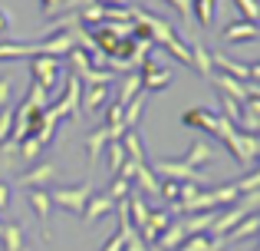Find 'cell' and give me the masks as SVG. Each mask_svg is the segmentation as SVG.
<instances>
[{
	"label": "cell",
	"instance_id": "1",
	"mask_svg": "<svg viewBox=\"0 0 260 251\" xmlns=\"http://www.w3.org/2000/svg\"><path fill=\"white\" fill-rule=\"evenodd\" d=\"M152 172L158 175V179H172V182H194V185L208 188V182H204V172H198V169L184 165L181 159L172 162V159H155L152 162Z\"/></svg>",
	"mask_w": 260,
	"mask_h": 251
},
{
	"label": "cell",
	"instance_id": "2",
	"mask_svg": "<svg viewBox=\"0 0 260 251\" xmlns=\"http://www.w3.org/2000/svg\"><path fill=\"white\" fill-rule=\"evenodd\" d=\"M92 192H95L92 182H83V185H73V188H56V192H50V199H53V205H59L63 212L83 215V208H86V202H89Z\"/></svg>",
	"mask_w": 260,
	"mask_h": 251
},
{
	"label": "cell",
	"instance_id": "3",
	"mask_svg": "<svg viewBox=\"0 0 260 251\" xmlns=\"http://www.w3.org/2000/svg\"><path fill=\"white\" fill-rule=\"evenodd\" d=\"M33 83L40 86L43 93H53L59 86V79H63V66H59V60L53 57H33Z\"/></svg>",
	"mask_w": 260,
	"mask_h": 251
},
{
	"label": "cell",
	"instance_id": "4",
	"mask_svg": "<svg viewBox=\"0 0 260 251\" xmlns=\"http://www.w3.org/2000/svg\"><path fill=\"white\" fill-rule=\"evenodd\" d=\"M79 99H83V79L79 76H66V96L59 99L56 106H53V113H56L59 119H76V113H79Z\"/></svg>",
	"mask_w": 260,
	"mask_h": 251
},
{
	"label": "cell",
	"instance_id": "5",
	"mask_svg": "<svg viewBox=\"0 0 260 251\" xmlns=\"http://www.w3.org/2000/svg\"><path fill=\"white\" fill-rule=\"evenodd\" d=\"M30 208H33V215H37V221H40V238L50 241V225H46V218H50V212H53L50 192H46V188H30Z\"/></svg>",
	"mask_w": 260,
	"mask_h": 251
},
{
	"label": "cell",
	"instance_id": "6",
	"mask_svg": "<svg viewBox=\"0 0 260 251\" xmlns=\"http://www.w3.org/2000/svg\"><path fill=\"white\" fill-rule=\"evenodd\" d=\"M73 46H76V43H73V33H70V30H56V33H50L43 43H37V50H40V57L59 60V57H66Z\"/></svg>",
	"mask_w": 260,
	"mask_h": 251
},
{
	"label": "cell",
	"instance_id": "7",
	"mask_svg": "<svg viewBox=\"0 0 260 251\" xmlns=\"http://www.w3.org/2000/svg\"><path fill=\"white\" fill-rule=\"evenodd\" d=\"M217 123H221V113H211V109H204V106H198V109H188V113L181 116V126L201 129V132H211V135H214Z\"/></svg>",
	"mask_w": 260,
	"mask_h": 251
},
{
	"label": "cell",
	"instance_id": "8",
	"mask_svg": "<svg viewBox=\"0 0 260 251\" xmlns=\"http://www.w3.org/2000/svg\"><path fill=\"white\" fill-rule=\"evenodd\" d=\"M221 37L228 40V43H254L260 37V26L247 23V20H231V23L221 30Z\"/></svg>",
	"mask_w": 260,
	"mask_h": 251
},
{
	"label": "cell",
	"instance_id": "9",
	"mask_svg": "<svg viewBox=\"0 0 260 251\" xmlns=\"http://www.w3.org/2000/svg\"><path fill=\"white\" fill-rule=\"evenodd\" d=\"M83 109L89 113V116H99L102 109H106V103H109V86H102V83H92V86H83Z\"/></svg>",
	"mask_w": 260,
	"mask_h": 251
},
{
	"label": "cell",
	"instance_id": "10",
	"mask_svg": "<svg viewBox=\"0 0 260 251\" xmlns=\"http://www.w3.org/2000/svg\"><path fill=\"white\" fill-rule=\"evenodd\" d=\"M211 79H214L217 93H224V96H231L234 103H241V106L247 103V96H250V90H247V86H250V83H241V79H231V76H224V73H214Z\"/></svg>",
	"mask_w": 260,
	"mask_h": 251
},
{
	"label": "cell",
	"instance_id": "11",
	"mask_svg": "<svg viewBox=\"0 0 260 251\" xmlns=\"http://www.w3.org/2000/svg\"><path fill=\"white\" fill-rule=\"evenodd\" d=\"M56 179V165L53 162H37L30 172H20V185L26 188H37V185H46V182Z\"/></svg>",
	"mask_w": 260,
	"mask_h": 251
},
{
	"label": "cell",
	"instance_id": "12",
	"mask_svg": "<svg viewBox=\"0 0 260 251\" xmlns=\"http://www.w3.org/2000/svg\"><path fill=\"white\" fill-rule=\"evenodd\" d=\"M109 212H115V202L109 199L106 192H99V195H89V202H86V208H83V218L86 221H99V218H106Z\"/></svg>",
	"mask_w": 260,
	"mask_h": 251
},
{
	"label": "cell",
	"instance_id": "13",
	"mask_svg": "<svg viewBox=\"0 0 260 251\" xmlns=\"http://www.w3.org/2000/svg\"><path fill=\"white\" fill-rule=\"evenodd\" d=\"M188 50H191V70L201 73L204 79L214 76V63H211V50H208V46H204L201 40H194V43H191Z\"/></svg>",
	"mask_w": 260,
	"mask_h": 251
},
{
	"label": "cell",
	"instance_id": "14",
	"mask_svg": "<svg viewBox=\"0 0 260 251\" xmlns=\"http://www.w3.org/2000/svg\"><path fill=\"white\" fill-rule=\"evenodd\" d=\"M211 63H214L217 70L224 73V76H231V79H241V83H250V66L237 63V60H228L224 53H211Z\"/></svg>",
	"mask_w": 260,
	"mask_h": 251
},
{
	"label": "cell",
	"instance_id": "15",
	"mask_svg": "<svg viewBox=\"0 0 260 251\" xmlns=\"http://www.w3.org/2000/svg\"><path fill=\"white\" fill-rule=\"evenodd\" d=\"M119 142H122V149H125V162H132V165L148 162L145 146H142V139H139V132H135V129H125V135H122Z\"/></svg>",
	"mask_w": 260,
	"mask_h": 251
},
{
	"label": "cell",
	"instance_id": "16",
	"mask_svg": "<svg viewBox=\"0 0 260 251\" xmlns=\"http://www.w3.org/2000/svg\"><path fill=\"white\" fill-rule=\"evenodd\" d=\"M211 159H214V149H211V142H204V139H194L188 146V152L181 155V162H184V165H191V169L204 165V162H211Z\"/></svg>",
	"mask_w": 260,
	"mask_h": 251
},
{
	"label": "cell",
	"instance_id": "17",
	"mask_svg": "<svg viewBox=\"0 0 260 251\" xmlns=\"http://www.w3.org/2000/svg\"><path fill=\"white\" fill-rule=\"evenodd\" d=\"M184 241H188V232H184V225H181V221H172V225H168L165 232L158 235V241H155V245H158L161 251H178Z\"/></svg>",
	"mask_w": 260,
	"mask_h": 251
},
{
	"label": "cell",
	"instance_id": "18",
	"mask_svg": "<svg viewBox=\"0 0 260 251\" xmlns=\"http://www.w3.org/2000/svg\"><path fill=\"white\" fill-rule=\"evenodd\" d=\"M257 232H260V215H247V218L237 221L221 241H224V245H234V241H244V238H250V235H257Z\"/></svg>",
	"mask_w": 260,
	"mask_h": 251
},
{
	"label": "cell",
	"instance_id": "19",
	"mask_svg": "<svg viewBox=\"0 0 260 251\" xmlns=\"http://www.w3.org/2000/svg\"><path fill=\"white\" fill-rule=\"evenodd\" d=\"M106 142H109V129H106V126L92 129V132L86 135V159H89V165H95V162H99V155H102V149H106Z\"/></svg>",
	"mask_w": 260,
	"mask_h": 251
},
{
	"label": "cell",
	"instance_id": "20",
	"mask_svg": "<svg viewBox=\"0 0 260 251\" xmlns=\"http://www.w3.org/2000/svg\"><path fill=\"white\" fill-rule=\"evenodd\" d=\"M178 251H224V241L214 235H191Z\"/></svg>",
	"mask_w": 260,
	"mask_h": 251
},
{
	"label": "cell",
	"instance_id": "21",
	"mask_svg": "<svg viewBox=\"0 0 260 251\" xmlns=\"http://www.w3.org/2000/svg\"><path fill=\"white\" fill-rule=\"evenodd\" d=\"M0 245H4V251H23V225H17V221L4 225V232H0Z\"/></svg>",
	"mask_w": 260,
	"mask_h": 251
},
{
	"label": "cell",
	"instance_id": "22",
	"mask_svg": "<svg viewBox=\"0 0 260 251\" xmlns=\"http://www.w3.org/2000/svg\"><path fill=\"white\" fill-rule=\"evenodd\" d=\"M148 212H152V208H148L145 202L139 199V195H128V221H132V228H135V232H142V228H145Z\"/></svg>",
	"mask_w": 260,
	"mask_h": 251
},
{
	"label": "cell",
	"instance_id": "23",
	"mask_svg": "<svg viewBox=\"0 0 260 251\" xmlns=\"http://www.w3.org/2000/svg\"><path fill=\"white\" fill-rule=\"evenodd\" d=\"M132 185H139L145 195H158V175L148 169V162L145 165H139L135 169V179H132Z\"/></svg>",
	"mask_w": 260,
	"mask_h": 251
},
{
	"label": "cell",
	"instance_id": "24",
	"mask_svg": "<svg viewBox=\"0 0 260 251\" xmlns=\"http://www.w3.org/2000/svg\"><path fill=\"white\" fill-rule=\"evenodd\" d=\"M20 165V142L7 139L4 146H0V175H7L10 169Z\"/></svg>",
	"mask_w": 260,
	"mask_h": 251
},
{
	"label": "cell",
	"instance_id": "25",
	"mask_svg": "<svg viewBox=\"0 0 260 251\" xmlns=\"http://www.w3.org/2000/svg\"><path fill=\"white\" fill-rule=\"evenodd\" d=\"M23 57H40L37 43H0V60H23Z\"/></svg>",
	"mask_w": 260,
	"mask_h": 251
},
{
	"label": "cell",
	"instance_id": "26",
	"mask_svg": "<svg viewBox=\"0 0 260 251\" xmlns=\"http://www.w3.org/2000/svg\"><path fill=\"white\" fill-rule=\"evenodd\" d=\"M142 113H145V90H142L128 106H122V119H125V129H135V126H139Z\"/></svg>",
	"mask_w": 260,
	"mask_h": 251
},
{
	"label": "cell",
	"instance_id": "27",
	"mask_svg": "<svg viewBox=\"0 0 260 251\" xmlns=\"http://www.w3.org/2000/svg\"><path fill=\"white\" fill-rule=\"evenodd\" d=\"M139 93H142V79H139V73H128L125 83H122V90H119V99H115V103H119V106H128L135 96H139Z\"/></svg>",
	"mask_w": 260,
	"mask_h": 251
},
{
	"label": "cell",
	"instance_id": "28",
	"mask_svg": "<svg viewBox=\"0 0 260 251\" xmlns=\"http://www.w3.org/2000/svg\"><path fill=\"white\" fill-rule=\"evenodd\" d=\"M66 57H70V73H73V76L83 79L86 73L92 70V63H89V53H86V50H76V46H73V50L66 53Z\"/></svg>",
	"mask_w": 260,
	"mask_h": 251
},
{
	"label": "cell",
	"instance_id": "29",
	"mask_svg": "<svg viewBox=\"0 0 260 251\" xmlns=\"http://www.w3.org/2000/svg\"><path fill=\"white\" fill-rule=\"evenodd\" d=\"M191 17L201 26H211V20H214V0H191Z\"/></svg>",
	"mask_w": 260,
	"mask_h": 251
},
{
	"label": "cell",
	"instance_id": "30",
	"mask_svg": "<svg viewBox=\"0 0 260 251\" xmlns=\"http://www.w3.org/2000/svg\"><path fill=\"white\" fill-rule=\"evenodd\" d=\"M40 152H43V139H37V135L20 142V162H37Z\"/></svg>",
	"mask_w": 260,
	"mask_h": 251
},
{
	"label": "cell",
	"instance_id": "31",
	"mask_svg": "<svg viewBox=\"0 0 260 251\" xmlns=\"http://www.w3.org/2000/svg\"><path fill=\"white\" fill-rule=\"evenodd\" d=\"M106 195H109L112 202H119V199H128V195H132V182H125L122 175H112V185L106 188Z\"/></svg>",
	"mask_w": 260,
	"mask_h": 251
},
{
	"label": "cell",
	"instance_id": "32",
	"mask_svg": "<svg viewBox=\"0 0 260 251\" xmlns=\"http://www.w3.org/2000/svg\"><path fill=\"white\" fill-rule=\"evenodd\" d=\"M112 146H109V169H112V175H119V169L125 165V149H122L119 139H109Z\"/></svg>",
	"mask_w": 260,
	"mask_h": 251
},
{
	"label": "cell",
	"instance_id": "33",
	"mask_svg": "<svg viewBox=\"0 0 260 251\" xmlns=\"http://www.w3.org/2000/svg\"><path fill=\"white\" fill-rule=\"evenodd\" d=\"M234 7L244 13L247 23H260V0H234Z\"/></svg>",
	"mask_w": 260,
	"mask_h": 251
},
{
	"label": "cell",
	"instance_id": "34",
	"mask_svg": "<svg viewBox=\"0 0 260 251\" xmlns=\"http://www.w3.org/2000/svg\"><path fill=\"white\" fill-rule=\"evenodd\" d=\"M234 188H237V195L257 192V188H260V169H257V172H250V175H244L241 182H234Z\"/></svg>",
	"mask_w": 260,
	"mask_h": 251
},
{
	"label": "cell",
	"instance_id": "35",
	"mask_svg": "<svg viewBox=\"0 0 260 251\" xmlns=\"http://www.w3.org/2000/svg\"><path fill=\"white\" fill-rule=\"evenodd\" d=\"M10 132H13V109L7 106V109H0V146L10 139Z\"/></svg>",
	"mask_w": 260,
	"mask_h": 251
},
{
	"label": "cell",
	"instance_id": "36",
	"mask_svg": "<svg viewBox=\"0 0 260 251\" xmlns=\"http://www.w3.org/2000/svg\"><path fill=\"white\" fill-rule=\"evenodd\" d=\"M26 103L37 106V109H46V106H50V103H46V93L40 90L37 83H33V86H30V93H26Z\"/></svg>",
	"mask_w": 260,
	"mask_h": 251
},
{
	"label": "cell",
	"instance_id": "37",
	"mask_svg": "<svg viewBox=\"0 0 260 251\" xmlns=\"http://www.w3.org/2000/svg\"><path fill=\"white\" fill-rule=\"evenodd\" d=\"M165 4H168V7H175V10L181 13L184 23H191V20H194V17H191V0H165Z\"/></svg>",
	"mask_w": 260,
	"mask_h": 251
},
{
	"label": "cell",
	"instance_id": "38",
	"mask_svg": "<svg viewBox=\"0 0 260 251\" xmlns=\"http://www.w3.org/2000/svg\"><path fill=\"white\" fill-rule=\"evenodd\" d=\"M10 79L13 76H0V109H7V96H10V90H13Z\"/></svg>",
	"mask_w": 260,
	"mask_h": 251
},
{
	"label": "cell",
	"instance_id": "39",
	"mask_svg": "<svg viewBox=\"0 0 260 251\" xmlns=\"http://www.w3.org/2000/svg\"><path fill=\"white\" fill-rule=\"evenodd\" d=\"M10 212V185L7 182H0V215Z\"/></svg>",
	"mask_w": 260,
	"mask_h": 251
},
{
	"label": "cell",
	"instance_id": "40",
	"mask_svg": "<svg viewBox=\"0 0 260 251\" xmlns=\"http://www.w3.org/2000/svg\"><path fill=\"white\" fill-rule=\"evenodd\" d=\"M59 4H63V0H40L43 13H56V10H59Z\"/></svg>",
	"mask_w": 260,
	"mask_h": 251
},
{
	"label": "cell",
	"instance_id": "41",
	"mask_svg": "<svg viewBox=\"0 0 260 251\" xmlns=\"http://www.w3.org/2000/svg\"><path fill=\"white\" fill-rule=\"evenodd\" d=\"M10 26H13L10 13H7V10H0V33H7V30H10Z\"/></svg>",
	"mask_w": 260,
	"mask_h": 251
},
{
	"label": "cell",
	"instance_id": "42",
	"mask_svg": "<svg viewBox=\"0 0 260 251\" xmlns=\"http://www.w3.org/2000/svg\"><path fill=\"white\" fill-rule=\"evenodd\" d=\"M122 251H148V245H145L142 238H135V241H128V245L122 248Z\"/></svg>",
	"mask_w": 260,
	"mask_h": 251
},
{
	"label": "cell",
	"instance_id": "43",
	"mask_svg": "<svg viewBox=\"0 0 260 251\" xmlns=\"http://www.w3.org/2000/svg\"><path fill=\"white\" fill-rule=\"evenodd\" d=\"M250 79H257V86H260V63L250 66Z\"/></svg>",
	"mask_w": 260,
	"mask_h": 251
},
{
	"label": "cell",
	"instance_id": "44",
	"mask_svg": "<svg viewBox=\"0 0 260 251\" xmlns=\"http://www.w3.org/2000/svg\"><path fill=\"white\" fill-rule=\"evenodd\" d=\"M148 251H161V248H158V245H148Z\"/></svg>",
	"mask_w": 260,
	"mask_h": 251
},
{
	"label": "cell",
	"instance_id": "45",
	"mask_svg": "<svg viewBox=\"0 0 260 251\" xmlns=\"http://www.w3.org/2000/svg\"><path fill=\"white\" fill-rule=\"evenodd\" d=\"M254 251H260V245H257V248H254Z\"/></svg>",
	"mask_w": 260,
	"mask_h": 251
},
{
	"label": "cell",
	"instance_id": "46",
	"mask_svg": "<svg viewBox=\"0 0 260 251\" xmlns=\"http://www.w3.org/2000/svg\"><path fill=\"white\" fill-rule=\"evenodd\" d=\"M257 165H260V159H257Z\"/></svg>",
	"mask_w": 260,
	"mask_h": 251
}]
</instances>
